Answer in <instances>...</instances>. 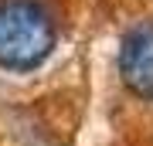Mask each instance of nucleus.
<instances>
[{"label":"nucleus","instance_id":"nucleus-1","mask_svg":"<svg viewBox=\"0 0 153 146\" xmlns=\"http://www.w3.org/2000/svg\"><path fill=\"white\" fill-rule=\"evenodd\" d=\"M55 41H58L55 21L38 0L0 4V68L34 71L55 51Z\"/></svg>","mask_w":153,"mask_h":146},{"label":"nucleus","instance_id":"nucleus-2","mask_svg":"<svg viewBox=\"0 0 153 146\" xmlns=\"http://www.w3.org/2000/svg\"><path fill=\"white\" fill-rule=\"evenodd\" d=\"M119 78L136 99H153V21H140L119 41Z\"/></svg>","mask_w":153,"mask_h":146}]
</instances>
